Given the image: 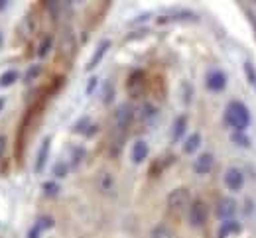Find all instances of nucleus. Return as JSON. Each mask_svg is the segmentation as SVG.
Returning a JSON list of instances; mask_svg holds the SVG:
<instances>
[{
    "mask_svg": "<svg viewBox=\"0 0 256 238\" xmlns=\"http://www.w3.org/2000/svg\"><path fill=\"white\" fill-rule=\"evenodd\" d=\"M250 110L248 106L238 99H232V101L226 104L224 108V122L230 130H242L246 132V128L250 126Z\"/></svg>",
    "mask_w": 256,
    "mask_h": 238,
    "instance_id": "1",
    "label": "nucleus"
},
{
    "mask_svg": "<svg viewBox=\"0 0 256 238\" xmlns=\"http://www.w3.org/2000/svg\"><path fill=\"white\" fill-rule=\"evenodd\" d=\"M192 193L188 187H176L170 191L168 199H166V205H168V211L176 217H182L188 213L190 205H192Z\"/></svg>",
    "mask_w": 256,
    "mask_h": 238,
    "instance_id": "2",
    "label": "nucleus"
},
{
    "mask_svg": "<svg viewBox=\"0 0 256 238\" xmlns=\"http://www.w3.org/2000/svg\"><path fill=\"white\" fill-rule=\"evenodd\" d=\"M112 120H114V128L120 132H126L132 126V122L136 120V108L130 102H120L114 112H112Z\"/></svg>",
    "mask_w": 256,
    "mask_h": 238,
    "instance_id": "3",
    "label": "nucleus"
},
{
    "mask_svg": "<svg viewBox=\"0 0 256 238\" xmlns=\"http://www.w3.org/2000/svg\"><path fill=\"white\" fill-rule=\"evenodd\" d=\"M188 221L193 229H201L209 221V207L203 199H193L188 209Z\"/></svg>",
    "mask_w": 256,
    "mask_h": 238,
    "instance_id": "4",
    "label": "nucleus"
},
{
    "mask_svg": "<svg viewBox=\"0 0 256 238\" xmlns=\"http://www.w3.org/2000/svg\"><path fill=\"white\" fill-rule=\"evenodd\" d=\"M126 91L130 95V99H140L146 95L148 91V77L144 71H132L128 75L126 81Z\"/></svg>",
    "mask_w": 256,
    "mask_h": 238,
    "instance_id": "5",
    "label": "nucleus"
},
{
    "mask_svg": "<svg viewBox=\"0 0 256 238\" xmlns=\"http://www.w3.org/2000/svg\"><path fill=\"white\" fill-rule=\"evenodd\" d=\"M223 183L226 187V191L230 193H238L244 189V183H246V177H244V171L236 166H230L226 168L223 173Z\"/></svg>",
    "mask_w": 256,
    "mask_h": 238,
    "instance_id": "6",
    "label": "nucleus"
},
{
    "mask_svg": "<svg viewBox=\"0 0 256 238\" xmlns=\"http://www.w3.org/2000/svg\"><path fill=\"white\" fill-rule=\"evenodd\" d=\"M199 16L188 10V8H174V10H168L166 14H162L160 18H156V22L164 26V24H174V22H197Z\"/></svg>",
    "mask_w": 256,
    "mask_h": 238,
    "instance_id": "7",
    "label": "nucleus"
},
{
    "mask_svg": "<svg viewBox=\"0 0 256 238\" xmlns=\"http://www.w3.org/2000/svg\"><path fill=\"white\" fill-rule=\"evenodd\" d=\"M110 47H112V41H110V39H100V41L96 43L93 55L89 57V61H87V65H85V71H87V73L95 71V69L100 65V61L104 59V55L108 53V49H110Z\"/></svg>",
    "mask_w": 256,
    "mask_h": 238,
    "instance_id": "8",
    "label": "nucleus"
},
{
    "mask_svg": "<svg viewBox=\"0 0 256 238\" xmlns=\"http://www.w3.org/2000/svg\"><path fill=\"white\" fill-rule=\"evenodd\" d=\"M205 87L211 91V93H223L226 89V75L221 69H211L207 75H205Z\"/></svg>",
    "mask_w": 256,
    "mask_h": 238,
    "instance_id": "9",
    "label": "nucleus"
},
{
    "mask_svg": "<svg viewBox=\"0 0 256 238\" xmlns=\"http://www.w3.org/2000/svg\"><path fill=\"white\" fill-rule=\"evenodd\" d=\"M50 152H52V136H46L42 140L40 148H38V154H36V162H34V171L36 173H42L48 166V160H50Z\"/></svg>",
    "mask_w": 256,
    "mask_h": 238,
    "instance_id": "10",
    "label": "nucleus"
},
{
    "mask_svg": "<svg viewBox=\"0 0 256 238\" xmlns=\"http://www.w3.org/2000/svg\"><path fill=\"white\" fill-rule=\"evenodd\" d=\"M215 168V156L211 152H203L195 158L193 162V171L195 175H209Z\"/></svg>",
    "mask_w": 256,
    "mask_h": 238,
    "instance_id": "11",
    "label": "nucleus"
},
{
    "mask_svg": "<svg viewBox=\"0 0 256 238\" xmlns=\"http://www.w3.org/2000/svg\"><path fill=\"white\" fill-rule=\"evenodd\" d=\"M238 213V203L232 197H221L217 201V217L224 221V219H234Z\"/></svg>",
    "mask_w": 256,
    "mask_h": 238,
    "instance_id": "12",
    "label": "nucleus"
},
{
    "mask_svg": "<svg viewBox=\"0 0 256 238\" xmlns=\"http://www.w3.org/2000/svg\"><path fill=\"white\" fill-rule=\"evenodd\" d=\"M242 233V225L236 219H224L217 227V238H232Z\"/></svg>",
    "mask_w": 256,
    "mask_h": 238,
    "instance_id": "13",
    "label": "nucleus"
},
{
    "mask_svg": "<svg viewBox=\"0 0 256 238\" xmlns=\"http://www.w3.org/2000/svg\"><path fill=\"white\" fill-rule=\"evenodd\" d=\"M158 112H160L158 104H154L152 101H144L136 108V118L140 122H148L150 124V122H154L158 118Z\"/></svg>",
    "mask_w": 256,
    "mask_h": 238,
    "instance_id": "14",
    "label": "nucleus"
},
{
    "mask_svg": "<svg viewBox=\"0 0 256 238\" xmlns=\"http://www.w3.org/2000/svg\"><path fill=\"white\" fill-rule=\"evenodd\" d=\"M148 156H150V146L144 142V140H136L134 144H132V148H130V160H132V164H144L146 160H148Z\"/></svg>",
    "mask_w": 256,
    "mask_h": 238,
    "instance_id": "15",
    "label": "nucleus"
},
{
    "mask_svg": "<svg viewBox=\"0 0 256 238\" xmlns=\"http://www.w3.org/2000/svg\"><path fill=\"white\" fill-rule=\"evenodd\" d=\"M96 126L95 122L91 120V116H81L75 124H73V134H81V136H85V138H91V136H95L96 134Z\"/></svg>",
    "mask_w": 256,
    "mask_h": 238,
    "instance_id": "16",
    "label": "nucleus"
},
{
    "mask_svg": "<svg viewBox=\"0 0 256 238\" xmlns=\"http://www.w3.org/2000/svg\"><path fill=\"white\" fill-rule=\"evenodd\" d=\"M188 126H190L188 114H180V116L174 120V124H172V142H174V144H178V142H182V140L186 138Z\"/></svg>",
    "mask_w": 256,
    "mask_h": 238,
    "instance_id": "17",
    "label": "nucleus"
},
{
    "mask_svg": "<svg viewBox=\"0 0 256 238\" xmlns=\"http://www.w3.org/2000/svg\"><path fill=\"white\" fill-rule=\"evenodd\" d=\"M96 187H98V191L102 195H114V191H116V179H114V175L108 173V171L100 173L98 179H96Z\"/></svg>",
    "mask_w": 256,
    "mask_h": 238,
    "instance_id": "18",
    "label": "nucleus"
},
{
    "mask_svg": "<svg viewBox=\"0 0 256 238\" xmlns=\"http://www.w3.org/2000/svg\"><path fill=\"white\" fill-rule=\"evenodd\" d=\"M54 45H56V35L54 34H44L40 43H38V49H36V55L40 59H46L52 51H54Z\"/></svg>",
    "mask_w": 256,
    "mask_h": 238,
    "instance_id": "19",
    "label": "nucleus"
},
{
    "mask_svg": "<svg viewBox=\"0 0 256 238\" xmlns=\"http://www.w3.org/2000/svg\"><path fill=\"white\" fill-rule=\"evenodd\" d=\"M87 158V152H85V148L83 146H71L69 148V168L71 170H75V168H79L81 164H83V160Z\"/></svg>",
    "mask_w": 256,
    "mask_h": 238,
    "instance_id": "20",
    "label": "nucleus"
},
{
    "mask_svg": "<svg viewBox=\"0 0 256 238\" xmlns=\"http://www.w3.org/2000/svg\"><path fill=\"white\" fill-rule=\"evenodd\" d=\"M201 142H203V136L199 132H193L188 138H184V146H182L184 148V154H188V156L195 154L201 148Z\"/></svg>",
    "mask_w": 256,
    "mask_h": 238,
    "instance_id": "21",
    "label": "nucleus"
},
{
    "mask_svg": "<svg viewBox=\"0 0 256 238\" xmlns=\"http://www.w3.org/2000/svg\"><path fill=\"white\" fill-rule=\"evenodd\" d=\"M16 81H20V71H16V69H6V71L0 75V89L12 87Z\"/></svg>",
    "mask_w": 256,
    "mask_h": 238,
    "instance_id": "22",
    "label": "nucleus"
},
{
    "mask_svg": "<svg viewBox=\"0 0 256 238\" xmlns=\"http://www.w3.org/2000/svg\"><path fill=\"white\" fill-rule=\"evenodd\" d=\"M230 142L234 144V146H238V148H242V150H248L250 148V138L246 136V132H242V130H232L230 132Z\"/></svg>",
    "mask_w": 256,
    "mask_h": 238,
    "instance_id": "23",
    "label": "nucleus"
},
{
    "mask_svg": "<svg viewBox=\"0 0 256 238\" xmlns=\"http://www.w3.org/2000/svg\"><path fill=\"white\" fill-rule=\"evenodd\" d=\"M150 238H176V235H174V231H172L168 225L158 223L156 227H152V231H150Z\"/></svg>",
    "mask_w": 256,
    "mask_h": 238,
    "instance_id": "24",
    "label": "nucleus"
},
{
    "mask_svg": "<svg viewBox=\"0 0 256 238\" xmlns=\"http://www.w3.org/2000/svg\"><path fill=\"white\" fill-rule=\"evenodd\" d=\"M42 71H44V67H42L40 63H36V65H30V67L26 69V73H24L22 81H24L26 85H32V83H36V81H38V77L42 75Z\"/></svg>",
    "mask_w": 256,
    "mask_h": 238,
    "instance_id": "25",
    "label": "nucleus"
},
{
    "mask_svg": "<svg viewBox=\"0 0 256 238\" xmlns=\"http://www.w3.org/2000/svg\"><path fill=\"white\" fill-rule=\"evenodd\" d=\"M42 191H44V195H46V197L54 199V197H58V195H60L62 187H60V183H58L56 179H50V181H46V183L42 185Z\"/></svg>",
    "mask_w": 256,
    "mask_h": 238,
    "instance_id": "26",
    "label": "nucleus"
},
{
    "mask_svg": "<svg viewBox=\"0 0 256 238\" xmlns=\"http://www.w3.org/2000/svg\"><path fill=\"white\" fill-rule=\"evenodd\" d=\"M69 171H71L69 164L62 160V162H56V164H54V168H52V175H54L56 179H64V177L69 175Z\"/></svg>",
    "mask_w": 256,
    "mask_h": 238,
    "instance_id": "27",
    "label": "nucleus"
},
{
    "mask_svg": "<svg viewBox=\"0 0 256 238\" xmlns=\"http://www.w3.org/2000/svg\"><path fill=\"white\" fill-rule=\"evenodd\" d=\"M114 95H116V89H114V85H112L110 81H106V83H104V87H102V93H100V97H102V102H104V104H110V102L114 101Z\"/></svg>",
    "mask_w": 256,
    "mask_h": 238,
    "instance_id": "28",
    "label": "nucleus"
},
{
    "mask_svg": "<svg viewBox=\"0 0 256 238\" xmlns=\"http://www.w3.org/2000/svg\"><path fill=\"white\" fill-rule=\"evenodd\" d=\"M54 225H56V221H54V217H50V215H42V217H38V221H36V227H38L42 233L54 229Z\"/></svg>",
    "mask_w": 256,
    "mask_h": 238,
    "instance_id": "29",
    "label": "nucleus"
},
{
    "mask_svg": "<svg viewBox=\"0 0 256 238\" xmlns=\"http://www.w3.org/2000/svg\"><path fill=\"white\" fill-rule=\"evenodd\" d=\"M244 75H246V81L250 83V87L256 91V67H254V63H250V61H246L244 63Z\"/></svg>",
    "mask_w": 256,
    "mask_h": 238,
    "instance_id": "30",
    "label": "nucleus"
},
{
    "mask_svg": "<svg viewBox=\"0 0 256 238\" xmlns=\"http://www.w3.org/2000/svg\"><path fill=\"white\" fill-rule=\"evenodd\" d=\"M96 87H98V77H95V75H93V77L87 81V87H85V95H87V97H91V95H93V93L96 91Z\"/></svg>",
    "mask_w": 256,
    "mask_h": 238,
    "instance_id": "31",
    "label": "nucleus"
},
{
    "mask_svg": "<svg viewBox=\"0 0 256 238\" xmlns=\"http://www.w3.org/2000/svg\"><path fill=\"white\" fill-rule=\"evenodd\" d=\"M150 12H144V14H140V16H136V18H132L130 20V26H138V24H144L146 20H150Z\"/></svg>",
    "mask_w": 256,
    "mask_h": 238,
    "instance_id": "32",
    "label": "nucleus"
},
{
    "mask_svg": "<svg viewBox=\"0 0 256 238\" xmlns=\"http://www.w3.org/2000/svg\"><path fill=\"white\" fill-rule=\"evenodd\" d=\"M6 148H8V138L4 136V134H0V160H2L4 154H6Z\"/></svg>",
    "mask_w": 256,
    "mask_h": 238,
    "instance_id": "33",
    "label": "nucleus"
},
{
    "mask_svg": "<svg viewBox=\"0 0 256 238\" xmlns=\"http://www.w3.org/2000/svg\"><path fill=\"white\" fill-rule=\"evenodd\" d=\"M40 237H42V231L34 225L32 229H30V233H28V238H40Z\"/></svg>",
    "mask_w": 256,
    "mask_h": 238,
    "instance_id": "34",
    "label": "nucleus"
},
{
    "mask_svg": "<svg viewBox=\"0 0 256 238\" xmlns=\"http://www.w3.org/2000/svg\"><path fill=\"white\" fill-rule=\"evenodd\" d=\"M8 2H10V0H0V14H2V12L8 8Z\"/></svg>",
    "mask_w": 256,
    "mask_h": 238,
    "instance_id": "35",
    "label": "nucleus"
},
{
    "mask_svg": "<svg viewBox=\"0 0 256 238\" xmlns=\"http://www.w3.org/2000/svg\"><path fill=\"white\" fill-rule=\"evenodd\" d=\"M4 106H6V97H0V112L4 110Z\"/></svg>",
    "mask_w": 256,
    "mask_h": 238,
    "instance_id": "36",
    "label": "nucleus"
},
{
    "mask_svg": "<svg viewBox=\"0 0 256 238\" xmlns=\"http://www.w3.org/2000/svg\"><path fill=\"white\" fill-rule=\"evenodd\" d=\"M71 2H73V4H81L83 0H71Z\"/></svg>",
    "mask_w": 256,
    "mask_h": 238,
    "instance_id": "37",
    "label": "nucleus"
},
{
    "mask_svg": "<svg viewBox=\"0 0 256 238\" xmlns=\"http://www.w3.org/2000/svg\"><path fill=\"white\" fill-rule=\"evenodd\" d=\"M40 2H42V4H44V6H46V4H48V2H50V0H40Z\"/></svg>",
    "mask_w": 256,
    "mask_h": 238,
    "instance_id": "38",
    "label": "nucleus"
},
{
    "mask_svg": "<svg viewBox=\"0 0 256 238\" xmlns=\"http://www.w3.org/2000/svg\"><path fill=\"white\" fill-rule=\"evenodd\" d=\"M0 45H2V32H0Z\"/></svg>",
    "mask_w": 256,
    "mask_h": 238,
    "instance_id": "39",
    "label": "nucleus"
},
{
    "mask_svg": "<svg viewBox=\"0 0 256 238\" xmlns=\"http://www.w3.org/2000/svg\"><path fill=\"white\" fill-rule=\"evenodd\" d=\"M254 2H256V0H254Z\"/></svg>",
    "mask_w": 256,
    "mask_h": 238,
    "instance_id": "40",
    "label": "nucleus"
}]
</instances>
